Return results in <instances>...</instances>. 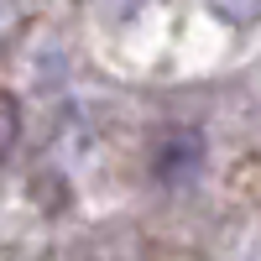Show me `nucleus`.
<instances>
[{
  "label": "nucleus",
  "mask_w": 261,
  "mask_h": 261,
  "mask_svg": "<svg viewBox=\"0 0 261 261\" xmlns=\"http://www.w3.org/2000/svg\"><path fill=\"white\" fill-rule=\"evenodd\" d=\"M16 141H21V110H16V99L0 89V157H11Z\"/></svg>",
  "instance_id": "nucleus-1"
}]
</instances>
